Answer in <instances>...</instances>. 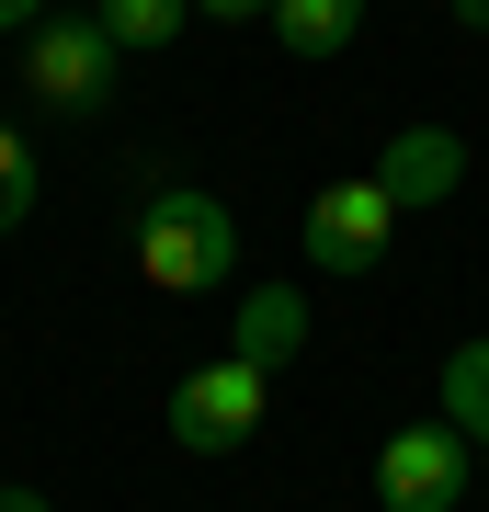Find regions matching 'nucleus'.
Masks as SVG:
<instances>
[{"instance_id":"nucleus-1","label":"nucleus","mask_w":489,"mask_h":512,"mask_svg":"<svg viewBox=\"0 0 489 512\" xmlns=\"http://www.w3.org/2000/svg\"><path fill=\"white\" fill-rule=\"evenodd\" d=\"M137 274L160 296H217L239 274V217L205 183H148V205H137Z\"/></svg>"},{"instance_id":"nucleus-2","label":"nucleus","mask_w":489,"mask_h":512,"mask_svg":"<svg viewBox=\"0 0 489 512\" xmlns=\"http://www.w3.org/2000/svg\"><path fill=\"white\" fill-rule=\"evenodd\" d=\"M262 399H273V376L251 353H217V365H194L171 387V444L182 456H239V444L262 433Z\"/></svg>"},{"instance_id":"nucleus-3","label":"nucleus","mask_w":489,"mask_h":512,"mask_svg":"<svg viewBox=\"0 0 489 512\" xmlns=\"http://www.w3.org/2000/svg\"><path fill=\"white\" fill-rule=\"evenodd\" d=\"M114 57L126 46H114L91 12H46L35 35H23V80H35L46 114H103L114 103Z\"/></svg>"},{"instance_id":"nucleus-4","label":"nucleus","mask_w":489,"mask_h":512,"mask_svg":"<svg viewBox=\"0 0 489 512\" xmlns=\"http://www.w3.org/2000/svg\"><path fill=\"white\" fill-rule=\"evenodd\" d=\"M467 501V433L455 421H410L376 444V512H455Z\"/></svg>"},{"instance_id":"nucleus-5","label":"nucleus","mask_w":489,"mask_h":512,"mask_svg":"<svg viewBox=\"0 0 489 512\" xmlns=\"http://www.w3.org/2000/svg\"><path fill=\"white\" fill-rule=\"evenodd\" d=\"M387 239H399V205H387L376 171H353V183L308 194V262H319V274H376Z\"/></svg>"},{"instance_id":"nucleus-6","label":"nucleus","mask_w":489,"mask_h":512,"mask_svg":"<svg viewBox=\"0 0 489 512\" xmlns=\"http://www.w3.org/2000/svg\"><path fill=\"white\" fill-rule=\"evenodd\" d=\"M376 183H387L399 217H421V205H444L455 183H467V137H455V126H399L387 160H376Z\"/></svg>"},{"instance_id":"nucleus-7","label":"nucleus","mask_w":489,"mask_h":512,"mask_svg":"<svg viewBox=\"0 0 489 512\" xmlns=\"http://www.w3.org/2000/svg\"><path fill=\"white\" fill-rule=\"evenodd\" d=\"M296 342H308V296L296 285H239V319H228V353H251V365H296Z\"/></svg>"},{"instance_id":"nucleus-8","label":"nucleus","mask_w":489,"mask_h":512,"mask_svg":"<svg viewBox=\"0 0 489 512\" xmlns=\"http://www.w3.org/2000/svg\"><path fill=\"white\" fill-rule=\"evenodd\" d=\"M273 46L285 57H353L364 46V0H273Z\"/></svg>"},{"instance_id":"nucleus-9","label":"nucleus","mask_w":489,"mask_h":512,"mask_svg":"<svg viewBox=\"0 0 489 512\" xmlns=\"http://www.w3.org/2000/svg\"><path fill=\"white\" fill-rule=\"evenodd\" d=\"M444 421L467 444H489V342H455L444 353Z\"/></svg>"},{"instance_id":"nucleus-10","label":"nucleus","mask_w":489,"mask_h":512,"mask_svg":"<svg viewBox=\"0 0 489 512\" xmlns=\"http://www.w3.org/2000/svg\"><path fill=\"white\" fill-rule=\"evenodd\" d=\"M182 12H194V0H91V23H103L114 46H171Z\"/></svg>"},{"instance_id":"nucleus-11","label":"nucleus","mask_w":489,"mask_h":512,"mask_svg":"<svg viewBox=\"0 0 489 512\" xmlns=\"http://www.w3.org/2000/svg\"><path fill=\"white\" fill-rule=\"evenodd\" d=\"M23 217H35V148H23L12 126H0V239H12Z\"/></svg>"},{"instance_id":"nucleus-12","label":"nucleus","mask_w":489,"mask_h":512,"mask_svg":"<svg viewBox=\"0 0 489 512\" xmlns=\"http://www.w3.org/2000/svg\"><path fill=\"white\" fill-rule=\"evenodd\" d=\"M46 12H57V0H0V35H35Z\"/></svg>"},{"instance_id":"nucleus-13","label":"nucleus","mask_w":489,"mask_h":512,"mask_svg":"<svg viewBox=\"0 0 489 512\" xmlns=\"http://www.w3.org/2000/svg\"><path fill=\"white\" fill-rule=\"evenodd\" d=\"M194 12H205V23H262L273 0H194Z\"/></svg>"},{"instance_id":"nucleus-14","label":"nucleus","mask_w":489,"mask_h":512,"mask_svg":"<svg viewBox=\"0 0 489 512\" xmlns=\"http://www.w3.org/2000/svg\"><path fill=\"white\" fill-rule=\"evenodd\" d=\"M444 12H455V23H467V35H489V0H444Z\"/></svg>"},{"instance_id":"nucleus-15","label":"nucleus","mask_w":489,"mask_h":512,"mask_svg":"<svg viewBox=\"0 0 489 512\" xmlns=\"http://www.w3.org/2000/svg\"><path fill=\"white\" fill-rule=\"evenodd\" d=\"M0 512H46V501H35V490H0Z\"/></svg>"},{"instance_id":"nucleus-16","label":"nucleus","mask_w":489,"mask_h":512,"mask_svg":"<svg viewBox=\"0 0 489 512\" xmlns=\"http://www.w3.org/2000/svg\"><path fill=\"white\" fill-rule=\"evenodd\" d=\"M80 12H91V0H80Z\"/></svg>"}]
</instances>
